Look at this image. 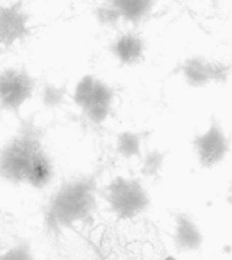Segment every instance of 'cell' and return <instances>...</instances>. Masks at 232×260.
Segmentation results:
<instances>
[{"label": "cell", "mask_w": 232, "mask_h": 260, "mask_svg": "<svg viewBox=\"0 0 232 260\" xmlns=\"http://www.w3.org/2000/svg\"><path fill=\"white\" fill-rule=\"evenodd\" d=\"M195 152L198 157V162L204 168H213L225 159L228 153V139L223 134L221 126L216 121L211 123L209 128L202 136L195 139Z\"/></svg>", "instance_id": "7"}, {"label": "cell", "mask_w": 232, "mask_h": 260, "mask_svg": "<svg viewBox=\"0 0 232 260\" xmlns=\"http://www.w3.org/2000/svg\"><path fill=\"white\" fill-rule=\"evenodd\" d=\"M54 178V164L52 159L47 152H41L36 157V160L33 162L29 171V177H27V185L34 189H41L45 185H48Z\"/></svg>", "instance_id": "11"}, {"label": "cell", "mask_w": 232, "mask_h": 260, "mask_svg": "<svg viewBox=\"0 0 232 260\" xmlns=\"http://www.w3.org/2000/svg\"><path fill=\"white\" fill-rule=\"evenodd\" d=\"M105 202L120 219H132L149 207V194L141 182L134 178L116 177L105 185Z\"/></svg>", "instance_id": "3"}, {"label": "cell", "mask_w": 232, "mask_h": 260, "mask_svg": "<svg viewBox=\"0 0 232 260\" xmlns=\"http://www.w3.org/2000/svg\"><path fill=\"white\" fill-rule=\"evenodd\" d=\"M2 251H4V249H2V246H0V258H2Z\"/></svg>", "instance_id": "20"}, {"label": "cell", "mask_w": 232, "mask_h": 260, "mask_svg": "<svg viewBox=\"0 0 232 260\" xmlns=\"http://www.w3.org/2000/svg\"><path fill=\"white\" fill-rule=\"evenodd\" d=\"M114 100V91L111 86L93 75H86L79 80L73 93V102L82 109L84 116L95 125H100L109 118Z\"/></svg>", "instance_id": "4"}, {"label": "cell", "mask_w": 232, "mask_h": 260, "mask_svg": "<svg viewBox=\"0 0 232 260\" xmlns=\"http://www.w3.org/2000/svg\"><path fill=\"white\" fill-rule=\"evenodd\" d=\"M164 162V157L159 150H152L150 153H147V157L143 159V173L147 177H154L161 171Z\"/></svg>", "instance_id": "16"}, {"label": "cell", "mask_w": 232, "mask_h": 260, "mask_svg": "<svg viewBox=\"0 0 232 260\" xmlns=\"http://www.w3.org/2000/svg\"><path fill=\"white\" fill-rule=\"evenodd\" d=\"M66 96V89L65 87L54 86V84H43V89H41V100H43V105L47 107H59V105L65 102Z\"/></svg>", "instance_id": "14"}, {"label": "cell", "mask_w": 232, "mask_h": 260, "mask_svg": "<svg viewBox=\"0 0 232 260\" xmlns=\"http://www.w3.org/2000/svg\"><path fill=\"white\" fill-rule=\"evenodd\" d=\"M116 150L122 157L125 159H132V157H138L141 152V136L131 132V130H125L118 136V141H116Z\"/></svg>", "instance_id": "13"}, {"label": "cell", "mask_w": 232, "mask_h": 260, "mask_svg": "<svg viewBox=\"0 0 232 260\" xmlns=\"http://www.w3.org/2000/svg\"><path fill=\"white\" fill-rule=\"evenodd\" d=\"M36 89V79L23 68H4L0 72V109L18 114Z\"/></svg>", "instance_id": "5"}, {"label": "cell", "mask_w": 232, "mask_h": 260, "mask_svg": "<svg viewBox=\"0 0 232 260\" xmlns=\"http://www.w3.org/2000/svg\"><path fill=\"white\" fill-rule=\"evenodd\" d=\"M175 223H177V226H175V244L181 251H195L202 246V232L188 216L177 214Z\"/></svg>", "instance_id": "9"}, {"label": "cell", "mask_w": 232, "mask_h": 260, "mask_svg": "<svg viewBox=\"0 0 232 260\" xmlns=\"http://www.w3.org/2000/svg\"><path fill=\"white\" fill-rule=\"evenodd\" d=\"M43 146V128L34 119H23L16 136H13L0 150V178L11 184H25L33 162Z\"/></svg>", "instance_id": "2"}, {"label": "cell", "mask_w": 232, "mask_h": 260, "mask_svg": "<svg viewBox=\"0 0 232 260\" xmlns=\"http://www.w3.org/2000/svg\"><path fill=\"white\" fill-rule=\"evenodd\" d=\"M207 73H209V80L214 82H225L230 73V66H227L221 61H207Z\"/></svg>", "instance_id": "18"}, {"label": "cell", "mask_w": 232, "mask_h": 260, "mask_svg": "<svg viewBox=\"0 0 232 260\" xmlns=\"http://www.w3.org/2000/svg\"><path fill=\"white\" fill-rule=\"evenodd\" d=\"M29 34V15L23 11L22 2L0 8V47L9 48L22 43Z\"/></svg>", "instance_id": "6"}, {"label": "cell", "mask_w": 232, "mask_h": 260, "mask_svg": "<svg viewBox=\"0 0 232 260\" xmlns=\"http://www.w3.org/2000/svg\"><path fill=\"white\" fill-rule=\"evenodd\" d=\"M95 15H97V20L102 23V25L105 27H116L118 25V22H120V15H118V11L116 9H112L111 6L107 4H102L100 8L95 11Z\"/></svg>", "instance_id": "17"}, {"label": "cell", "mask_w": 232, "mask_h": 260, "mask_svg": "<svg viewBox=\"0 0 232 260\" xmlns=\"http://www.w3.org/2000/svg\"><path fill=\"white\" fill-rule=\"evenodd\" d=\"M156 0H105L104 4L118 11L122 20L129 23H139L150 15Z\"/></svg>", "instance_id": "10"}, {"label": "cell", "mask_w": 232, "mask_h": 260, "mask_svg": "<svg viewBox=\"0 0 232 260\" xmlns=\"http://www.w3.org/2000/svg\"><path fill=\"white\" fill-rule=\"evenodd\" d=\"M111 52L122 64H136L145 54V41L136 34H124L111 45Z\"/></svg>", "instance_id": "8"}, {"label": "cell", "mask_w": 232, "mask_h": 260, "mask_svg": "<svg viewBox=\"0 0 232 260\" xmlns=\"http://www.w3.org/2000/svg\"><path fill=\"white\" fill-rule=\"evenodd\" d=\"M181 72L186 82L193 87H204L209 80L207 73V59L204 57H189L181 64Z\"/></svg>", "instance_id": "12"}, {"label": "cell", "mask_w": 232, "mask_h": 260, "mask_svg": "<svg viewBox=\"0 0 232 260\" xmlns=\"http://www.w3.org/2000/svg\"><path fill=\"white\" fill-rule=\"evenodd\" d=\"M164 260H177V258H175V256H166Z\"/></svg>", "instance_id": "19"}, {"label": "cell", "mask_w": 232, "mask_h": 260, "mask_svg": "<svg viewBox=\"0 0 232 260\" xmlns=\"http://www.w3.org/2000/svg\"><path fill=\"white\" fill-rule=\"evenodd\" d=\"M98 173L82 175L65 182L50 196L43 210L45 232L59 235L75 223L91 219L97 209Z\"/></svg>", "instance_id": "1"}, {"label": "cell", "mask_w": 232, "mask_h": 260, "mask_svg": "<svg viewBox=\"0 0 232 260\" xmlns=\"http://www.w3.org/2000/svg\"><path fill=\"white\" fill-rule=\"evenodd\" d=\"M0 260H36L31 246L27 242H18L13 248L2 251V258Z\"/></svg>", "instance_id": "15"}, {"label": "cell", "mask_w": 232, "mask_h": 260, "mask_svg": "<svg viewBox=\"0 0 232 260\" xmlns=\"http://www.w3.org/2000/svg\"><path fill=\"white\" fill-rule=\"evenodd\" d=\"M0 52H2V47H0Z\"/></svg>", "instance_id": "21"}]
</instances>
